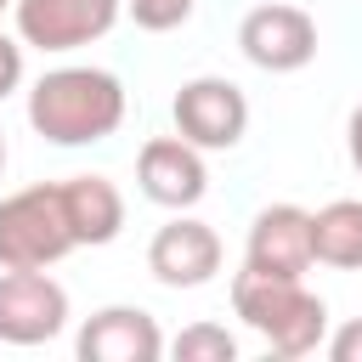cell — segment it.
<instances>
[{"label":"cell","instance_id":"6da1fadb","mask_svg":"<svg viewBox=\"0 0 362 362\" xmlns=\"http://www.w3.org/2000/svg\"><path fill=\"white\" fill-rule=\"evenodd\" d=\"M28 124L57 147L107 141L124 124V85L107 68H51L28 90Z\"/></svg>","mask_w":362,"mask_h":362},{"label":"cell","instance_id":"7a4b0ae2","mask_svg":"<svg viewBox=\"0 0 362 362\" xmlns=\"http://www.w3.org/2000/svg\"><path fill=\"white\" fill-rule=\"evenodd\" d=\"M232 311L243 317L249 334L266 339L272 356H311L328 334V305L300 277H277V272H255V266H243L232 277Z\"/></svg>","mask_w":362,"mask_h":362},{"label":"cell","instance_id":"3957f363","mask_svg":"<svg viewBox=\"0 0 362 362\" xmlns=\"http://www.w3.org/2000/svg\"><path fill=\"white\" fill-rule=\"evenodd\" d=\"M68 249H79V243H74V226L62 209V181H40V187L0 198V266L45 272Z\"/></svg>","mask_w":362,"mask_h":362},{"label":"cell","instance_id":"277c9868","mask_svg":"<svg viewBox=\"0 0 362 362\" xmlns=\"http://www.w3.org/2000/svg\"><path fill=\"white\" fill-rule=\"evenodd\" d=\"M243 130H249V96L232 79L204 74V79H187L175 90V136H187L192 147L226 153L243 141Z\"/></svg>","mask_w":362,"mask_h":362},{"label":"cell","instance_id":"5b68a950","mask_svg":"<svg viewBox=\"0 0 362 362\" xmlns=\"http://www.w3.org/2000/svg\"><path fill=\"white\" fill-rule=\"evenodd\" d=\"M68 328V288L45 272L0 266V339L6 345H45Z\"/></svg>","mask_w":362,"mask_h":362},{"label":"cell","instance_id":"8992f818","mask_svg":"<svg viewBox=\"0 0 362 362\" xmlns=\"http://www.w3.org/2000/svg\"><path fill=\"white\" fill-rule=\"evenodd\" d=\"M119 6L124 0H11L23 45H40V51H74L102 40L119 23Z\"/></svg>","mask_w":362,"mask_h":362},{"label":"cell","instance_id":"52a82bcc","mask_svg":"<svg viewBox=\"0 0 362 362\" xmlns=\"http://www.w3.org/2000/svg\"><path fill=\"white\" fill-rule=\"evenodd\" d=\"M238 45L266 74H294L317 57V23L300 6H255L238 23Z\"/></svg>","mask_w":362,"mask_h":362},{"label":"cell","instance_id":"ba28073f","mask_svg":"<svg viewBox=\"0 0 362 362\" xmlns=\"http://www.w3.org/2000/svg\"><path fill=\"white\" fill-rule=\"evenodd\" d=\"M147 272L164 288H204L221 272V238H215V226H204L192 215L164 221L153 232V243H147Z\"/></svg>","mask_w":362,"mask_h":362},{"label":"cell","instance_id":"9c48e42d","mask_svg":"<svg viewBox=\"0 0 362 362\" xmlns=\"http://www.w3.org/2000/svg\"><path fill=\"white\" fill-rule=\"evenodd\" d=\"M136 181L153 204L164 209H192L209 192V170H204V147H192L187 136H153L136 158Z\"/></svg>","mask_w":362,"mask_h":362},{"label":"cell","instance_id":"30bf717a","mask_svg":"<svg viewBox=\"0 0 362 362\" xmlns=\"http://www.w3.org/2000/svg\"><path fill=\"white\" fill-rule=\"evenodd\" d=\"M243 266L277 272V277H305V266H311V209H300V204H266L249 221Z\"/></svg>","mask_w":362,"mask_h":362},{"label":"cell","instance_id":"8fae6325","mask_svg":"<svg viewBox=\"0 0 362 362\" xmlns=\"http://www.w3.org/2000/svg\"><path fill=\"white\" fill-rule=\"evenodd\" d=\"M74 351H79V362H158L164 334L141 305H107L79 328Z\"/></svg>","mask_w":362,"mask_h":362},{"label":"cell","instance_id":"7c38bea8","mask_svg":"<svg viewBox=\"0 0 362 362\" xmlns=\"http://www.w3.org/2000/svg\"><path fill=\"white\" fill-rule=\"evenodd\" d=\"M62 209H68V226H74V243L85 249H102L124 232V192L107 181V175H74L62 181Z\"/></svg>","mask_w":362,"mask_h":362},{"label":"cell","instance_id":"4fadbf2b","mask_svg":"<svg viewBox=\"0 0 362 362\" xmlns=\"http://www.w3.org/2000/svg\"><path fill=\"white\" fill-rule=\"evenodd\" d=\"M311 260L362 272V198H334L311 215Z\"/></svg>","mask_w":362,"mask_h":362},{"label":"cell","instance_id":"5bb4252c","mask_svg":"<svg viewBox=\"0 0 362 362\" xmlns=\"http://www.w3.org/2000/svg\"><path fill=\"white\" fill-rule=\"evenodd\" d=\"M175 362H232L238 356V339L221 328V322H192L175 334Z\"/></svg>","mask_w":362,"mask_h":362},{"label":"cell","instance_id":"9a60e30c","mask_svg":"<svg viewBox=\"0 0 362 362\" xmlns=\"http://www.w3.org/2000/svg\"><path fill=\"white\" fill-rule=\"evenodd\" d=\"M124 6H130L136 28H153V34H164V28H181V23L192 17V6H198V0H124Z\"/></svg>","mask_w":362,"mask_h":362},{"label":"cell","instance_id":"2e32d148","mask_svg":"<svg viewBox=\"0 0 362 362\" xmlns=\"http://www.w3.org/2000/svg\"><path fill=\"white\" fill-rule=\"evenodd\" d=\"M17 85H23V45L0 34V102H6Z\"/></svg>","mask_w":362,"mask_h":362},{"label":"cell","instance_id":"e0dca14e","mask_svg":"<svg viewBox=\"0 0 362 362\" xmlns=\"http://www.w3.org/2000/svg\"><path fill=\"white\" fill-rule=\"evenodd\" d=\"M328 356H334V362H362V317H356V322H345V328H334Z\"/></svg>","mask_w":362,"mask_h":362},{"label":"cell","instance_id":"ac0fdd59","mask_svg":"<svg viewBox=\"0 0 362 362\" xmlns=\"http://www.w3.org/2000/svg\"><path fill=\"white\" fill-rule=\"evenodd\" d=\"M345 136H351V164L362 170V102L351 107V124H345Z\"/></svg>","mask_w":362,"mask_h":362},{"label":"cell","instance_id":"d6986e66","mask_svg":"<svg viewBox=\"0 0 362 362\" xmlns=\"http://www.w3.org/2000/svg\"><path fill=\"white\" fill-rule=\"evenodd\" d=\"M0 170H6V136H0Z\"/></svg>","mask_w":362,"mask_h":362},{"label":"cell","instance_id":"ffe728a7","mask_svg":"<svg viewBox=\"0 0 362 362\" xmlns=\"http://www.w3.org/2000/svg\"><path fill=\"white\" fill-rule=\"evenodd\" d=\"M6 6H11V0H0V11H6Z\"/></svg>","mask_w":362,"mask_h":362}]
</instances>
